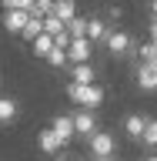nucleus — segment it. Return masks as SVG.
Segmentation results:
<instances>
[{"label":"nucleus","mask_w":157,"mask_h":161,"mask_svg":"<svg viewBox=\"0 0 157 161\" xmlns=\"http://www.w3.org/2000/svg\"><path fill=\"white\" fill-rule=\"evenodd\" d=\"M67 97L74 101L77 108L97 111L100 104H104V87H100L97 80H94V84H77V80H70V84H67Z\"/></svg>","instance_id":"f257e3e1"},{"label":"nucleus","mask_w":157,"mask_h":161,"mask_svg":"<svg viewBox=\"0 0 157 161\" xmlns=\"http://www.w3.org/2000/svg\"><path fill=\"white\" fill-rule=\"evenodd\" d=\"M104 50H107L110 57L124 60V57H134L137 40H134V34H130V30H124V27H110L107 40H104Z\"/></svg>","instance_id":"f03ea898"},{"label":"nucleus","mask_w":157,"mask_h":161,"mask_svg":"<svg viewBox=\"0 0 157 161\" xmlns=\"http://www.w3.org/2000/svg\"><path fill=\"white\" fill-rule=\"evenodd\" d=\"M87 148H90L94 158H114V154H117V138H114L110 131H100V128H97V131L87 138Z\"/></svg>","instance_id":"7ed1b4c3"},{"label":"nucleus","mask_w":157,"mask_h":161,"mask_svg":"<svg viewBox=\"0 0 157 161\" xmlns=\"http://www.w3.org/2000/svg\"><path fill=\"white\" fill-rule=\"evenodd\" d=\"M70 118H74V131H77V138H90V134L97 131V111L77 108V111H70Z\"/></svg>","instance_id":"20e7f679"},{"label":"nucleus","mask_w":157,"mask_h":161,"mask_svg":"<svg viewBox=\"0 0 157 161\" xmlns=\"http://www.w3.org/2000/svg\"><path fill=\"white\" fill-rule=\"evenodd\" d=\"M134 80H137V87L144 91V94H154L157 91V64L137 60V64H134Z\"/></svg>","instance_id":"39448f33"},{"label":"nucleus","mask_w":157,"mask_h":161,"mask_svg":"<svg viewBox=\"0 0 157 161\" xmlns=\"http://www.w3.org/2000/svg\"><path fill=\"white\" fill-rule=\"evenodd\" d=\"M37 148L44 151V154H60V151L67 148V141H64V138L57 134V131H54V128L47 124V128H44V131L37 134Z\"/></svg>","instance_id":"423d86ee"},{"label":"nucleus","mask_w":157,"mask_h":161,"mask_svg":"<svg viewBox=\"0 0 157 161\" xmlns=\"http://www.w3.org/2000/svg\"><path fill=\"white\" fill-rule=\"evenodd\" d=\"M110 34V24L100 14H94V17H87V40L94 44V47H104V40H107Z\"/></svg>","instance_id":"0eeeda50"},{"label":"nucleus","mask_w":157,"mask_h":161,"mask_svg":"<svg viewBox=\"0 0 157 161\" xmlns=\"http://www.w3.org/2000/svg\"><path fill=\"white\" fill-rule=\"evenodd\" d=\"M94 57V44L87 37H70L67 44V60L70 64H80V60H90Z\"/></svg>","instance_id":"6e6552de"},{"label":"nucleus","mask_w":157,"mask_h":161,"mask_svg":"<svg viewBox=\"0 0 157 161\" xmlns=\"http://www.w3.org/2000/svg\"><path fill=\"white\" fill-rule=\"evenodd\" d=\"M17 118H20V101L13 94H0V128L17 124Z\"/></svg>","instance_id":"1a4fd4ad"},{"label":"nucleus","mask_w":157,"mask_h":161,"mask_svg":"<svg viewBox=\"0 0 157 161\" xmlns=\"http://www.w3.org/2000/svg\"><path fill=\"white\" fill-rule=\"evenodd\" d=\"M27 20H30V10H3L0 24H3V30H7V34L20 37V30H24V24H27Z\"/></svg>","instance_id":"9d476101"},{"label":"nucleus","mask_w":157,"mask_h":161,"mask_svg":"<svg viewBox=\"0 0 157 161\" xmlns=\"http://www.w3.org/2000/svg\"><path fill=\"white\" fill-rule=\"evenodd\" d=\"M67 70H70V80H77V84H94V80H97V67H94L90 60L67 64Z\"/></svg>","instance_id":"9b49d317"},{"label":"nucleus","mask_w":157,"mask_h":161,"mask_svg":"<svg viewBox=\"0 0 157 161\" xmlns=\"http://www.w3.org/2000/svg\"><path fill=\"white\" fill-rule=\"evenodd\" d=\"M144 124H147V114L130 111L127 118H124V134H127L130 141H140V134H144Z\"/></svg>","instance_id":"f8f14e48"},{"label":"nucleus","mask_w":157,"mask_h":161,"mask_svg":"<svg viewBox=\"0 0 157 161\" xmlns=\"http://www.w3.org/2000/svg\"><path fill=\"white\" fill-rule=\"evenodd\" d=\"M50 128L57 131V134L67 141V144L77 138V131H74V118H70V114H54V118H50Z\"/></svg>","instance_id":"ddd939ff"},{"label":"nucleus","mask_w":157,"mask_h":161,"mask_svg":"<svg viewBox=\"0 0 157 161\" xmlns=\"http://www.w3.org/2000/svg\"><path fill=\"white\" fill-rule=\"evenodd\" d=\"M50 14L67 24L70 17H77V0H54V3H50Z\"/></svg>","instance_id":"4468645a"},{"label":"nucleus","mask_w":157,"mask_h":161,"mask_svg":"<svg viewBox=\"0 0 157 161\" xmlns=\"http://www.w3.org/2000/svg\"><path fill=\"white\" fill-rule=\"evenodd\" d=\"M137 144H144V148L157 151V118H147V124H144V134H140Z\"/></svg>","instance_id":"2eb2a0df"},{"label":"nucleus","mask_w":157,"mask_h":161,"mask_svg":"<svg viewBox=\"0 0 157 161\" xmlns=\"http://www.w3.org/2000/svg\"><path fill=\"white\" fill-rule=\"evenodd\" d=\"M30 44H34V54H37V57H47L50 50H54V37H50V34H44V30H40Z\"/></svg>","instance_id":"dca6fc26"},{"label":"nucleus","mask_w":157,"mask_h":161,"mask_svg":"<svg viewBox=\"0 0 157 161\" xmlns=\"http://www.w3.org/2000/svg\"><path fill=\"white\" fill-rule=\"evenodd\" d=\"M40 30H44V17H37V14H30V20L24 24V30H20V37H24V40H34V37L40 34Z\"/></svg>","instance_id":"f3484780"},{"label":"nucleus","mask_w":157,"mask_h":161,"mask_svg":"<svg viewBox=\"0 0 157 161\" xmlns=\"http://www.w3.org/2000/svg\"><path fill=\"white\" fill-rule=\"evenodd\" d=\"M44 60H47L54 70H67V64H70V60H67V50H64V47H54Z\"/></svg>","instance_id":"a211bd4d"},{"label":"nucleus","mask_w":157,"mask_h":161,"mask_svg":"<svg viewBox=\"0 0 157 161\" xmlns=\"http://www.w3.org/2000/svg\"><path fill=\"white\" fill-rule=\"evenodd\" d=\"M134 57L144 60V64H157V44H150V40H147V44H140V47L134 50Z\"/></svg>","instance_id":"6ab92c4d"},{"label":"nucleus","mask_w":157,"mask_h":161,"mask_svg":"<svg viewBox=\"0 0 157 161\" xmlns=\"http://www.w3.org/2000/svg\"><path fill=\"white\" fill-rule=\"evenodd\" d=\"M67 34H70V37H87V17H80V14L70 17L67 20Z\"/></svg>","instance_id":"aec40b11"},{"label":"nucleus","mask_w":157,"mask_h":161,"mask_svg":"<svg viewBox=\"0 0 157 161\" xmlns=\"http://www.w3.org/2000/svg\"><path fill=\"white\" fill-rule=\"evenodd\" d=\"M64 27H67V24H64L60 17H54V14H44V34H50V37H54V34H60Z\"/></svg>","instance_id":"412c9836"},{"label":"nucleus","mask_w":157,"mask_h":161,"mask_svg":"<svg viewBox=\"0 0 157 161\" xmlns=\"http://www.w3.org/2000/svg\"><path fill=\"white\" fill-rule=\"evenodd\" d=\"M0 7L3 10H30L34 0H0Z\"/></svg>","instance_id":"4be33fe9"},{"label":"nucleus","mask_w":157,"mask_h":161,"mask_svg":"<svg viewBox=\"0 0 157 161\" xmlns=\"http://www.w3.org/2000/svg\"><path fill=\"white\" fill-rule=\"evenodd\" d=\"M67 44H70V34H67V27H64L60 34H54V47H64V50H67Z\"/></svg>","instance_id":"5701e85b"},{"label":"nucleus","mask_w":157,"mask_h":161,"mask_svg":"<svg viewBox=\"0 0 157 161\" xmlns=\"http://www.w3.org/2000/svg\"><path fill=\"white\" fill-rule=\"evenodd\" d=\"M147 40L157 44V17H150V24H147Z\"/></svg>","instance_id":"b1692460"},{"label":"nucleus","mask_w":157,"mask_h":161,"mask_svg":"<svg viewBox=\"0 0 157 161\" xmlns=\"http://www.w3.org/2000/svg\"><path fill=\"white\" fill-rule=\"evenodd\" d=\"M34 3L40 7V14H50V3H54V0H34Z\"/></svg>","instance_id":"393cba45"},{"label":"nucleus","mask_w":157,"mask_h":161,"mask_svg":"<svg viewBox=\"0 0 157 161\" xmlns=\"http://www.w3.org/2000/svg\"><path fill=\"white\" fill-rule=\"evenodd\" d=\"M147 10H150V17H157V0H147Z\"/></svg>","instance_id":"a878e982"},{"label":"nucleus","mask_w":157,"mask_h":161,"mask_svg":"<svg viewBox=\"0 0 157 161\" xmlns=\"http://www.w3.org/2000/svg\"><path fill=\"white\" fill-rule=\"evenodd\" d=\"M144 161H157V151H150V154H147V158H144Z\"/></svg>","instance_id":"bb28decb"},{"label":"nucleus","mask_w":157,"mask_h":161,"mask_svg":"<svg viewBox=\"0 0 157 161\" xmlns=\"http://www.w3.org/2000/svg\"><path fill=\"white\" fill-rule=\"evenodd\" d=\"M94 161H117V154H114V158H94Z\"/></svg>","instance_id":"cd10ccee"},{"label":"nucleus","mask_w":157,"mask_h":161,"mask_svg":"<svg viewBox=\"0 0 157 161\" xmlns=\"http://www.w3.org/2000/svg\"><path fill=\"white\" fill-rule=\"evenodd\" d=\"M57 161H80V158H57Z\"/></svg>","instance_id":"c85d7f7f"}]
</instances>
